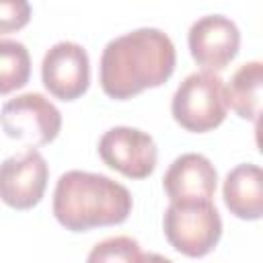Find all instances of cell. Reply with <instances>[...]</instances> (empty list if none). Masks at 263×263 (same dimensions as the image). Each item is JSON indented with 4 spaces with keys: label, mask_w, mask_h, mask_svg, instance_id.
Segmentation results:
<instances>
[{
    "label": "cell",
    "mask_w": 263,
    "mask_h": 263,
    "mask_svg": "<svg viewBox=\"0 0 263 263\" xmlns=\"http://www.w3.org/2000/svg\"><path fill=\"white\" fill-rule=\"evenodd\" d=\"M177 51L171 37L154 27H142L111 39L99 66L103 92L127 101L146 88L162 86L175 72Z\"/></svg>",
    "instance_id": "obj_1"
},
{
    "label": "cell",
    "mask_w": 263,
    "mask_h": 263,
    "mask_svg": "<svg viewBox=\"0 0 263 263\" xmlns=\"http://www.w3.org/2000/svg\"><path fill=\"white\" fill-rule=\"evenodd\" d=\"M47 181V160L37 148L29 146L0 164V201L12 210H31L43 199Z\"/></svg>",
    "instance_id": "obj_7"
},
{
    "label": "cell",
    "mask_w": 263,
    "mask_h": 263,
    "mask_svg": "<svg viewBox=\"0 0 263 263\" xmlns=\"http://www.w3.org/2000/svg\"><path fill=\"white\" fill-rule=\"evenodd\" d=\"M41 80L51 97L60 101L80 99L90 84V60L86 49L74 41L51 45L41 62Z\"/></svg>",
    "instance_id": "obj_8"
},
{
    "label": "cell",
    "mask_w": 263,
    "mask_h": 263,
    "mask_svg": "<svg viewBox=\"0 0 263 263\" xmlns=\"http://www.w3.org/2000/svg\"><path fill=\"white\" fill-rule=\"evenodd\" d=\"M226 105L240 117L259 123L261 115V90H263V64L259 60L242 64L224 84Z\"/></svg>",
    "instance_id": "obj_12"
},
{
    "label": "cell",
    "mask_w": 263,
    "mask_h": 263,
    "mask_svg": "<svg viewBox=\"0 0 263 263\" xmlns=\"http://www.w3.org/2000/svg\"><path fill=\"white\" fill-rule=\"evenodd\" d=\"M0 125L8 138L35 148L58 138L62 129V113L41 92H25L2 105Z\"/></svg>",
    "instance_id": "obj_5"
},
{
    "label": "cell",
    "mask_w": 263,
    "mask_h": 263,
    "mask_svg": "<svg viewBox=\"0 0 263 263\" xmlns=\"http://www.w3.org/2000/svg\"><path fill=\"white\" fill-rule=\"evenodd\" d=\"M189 53L201 70L220 72L238 53L240 31L236 23L224 14H208L189 27Z\"/></svg>",
    "instance_id": "obj_9"
},
{
    "label": "cell",
    "mask_w": 263,
    "mask_h": 263,
    "mask_svg": "<svg viewBox=\"0 0 263 263\" xmlns=\"http://www.w3.org/2000/svg\"><path fill=\"white\" fill-rule=\"evenodd\" d=\"M31 21L29 0H0V35L21 31Z\"/></svg>",
    "instance_id": "obj_15"
},
{
    "label": "cell",
    "mask_w": 263,
    "mask_h": 263,
    "mask_svg": "<svg viewBox=\"0 0 263 263\" xmlns=\"http://www.w3.org/2000/svg\"><path fill=\"white\" fill-rule=\"evenodd\" d=\"M132 208L127 187L101 173L68 171L53 189V216L70 232L123 224Z\"/></svg>",
    "instance_id": "obj_2"
},
{
    "label": "cell",
    "mask_w": 263,
    "mask_h": 263,
    "mask_svg": "<svg viewBox=\"0 0 263 263\" xmlns=\"http://www.w3.org/2000/svg\"><path fill=\"white\" fill-rule=\"evenodd\" d=\"M31 78L29 49L14 39H0V95L23 88Z\"/></svg>",
    "instance_id": "obj_13"
},
{
    "label": "cell",
    "mask_w": 263,
    "mask_h": 263,
    "mask_svg": "<svg viewBox=\"0 0 263 263\" xmlns=\"http://www.w3.org/2000/svg\"><path fill=\"white\" fill-rule=\"evenodd\" d=\"M90 263H103V261H123V263H140L146 261L148 255L142 253L140 245L132 236H111L92 247V251L86 257Z\"/></svg>",
    "instance_id": "obj_14"
},
{
    "label": "cell",
    "mask_w": 263,
    "mask_h": 263,
    "mask_svg": "<svg viewBox=\"0 0 263 263\" xmlns=\"http://www.w3.org/2000/svg\"><path fill=\"white\" fill-rule=\"evenodd\" d=\"M101 160L127 179H146L158 162V148L148 132L129 125H115L99 140Z\"/></svg>",
    "instance_id": "obj_6"
},
{
    "label": "cell",
    "mask_w": 263,
    "mask_h": 263,
    "mask_svg": "<svg viewBox=\"0 0 263 263\" xmlns=\"http://www.w3.org/2000/svg\"><path fill=\"white\" fill-rule=\"evenodd\" d=\"M218 185V173L212 160L197 152L177 156L164 173L162 187L171 201L212 199Z\"/></svg>",
    "instance_id": "obj_10"
},
{
    "label": "cell",
    "mask_w": 263,
    "mask_h": 263,
    "mask_svg": "<svg viewBox=\"0 0 263 263\" xmlns=\"http://www.w3.org/2000/svg\"><path fill=\"white\" fill-rule=\"evenodd\" d=\"M171 113L177 125L191 134L216 129L228 113L224 80L216 72H193L175 90Z\"/></svg>",
    "instance_id": "obj_4"
},
{
    "label": "cell",
    "mask_w": 263,
    "mask_h": 263,
    "mask_svg": "<svg viewBox=\"0 0 263 263\" xmlns=\"http://www.w3.org/2000/svg\"><path fill=\"white\" fill-rule=\"evenodd\" d=\"M228 212L240 220H261L263 216V171L253 162L234 166L222 187Z\"/></svg>",
    "instance_id": "obj_11"
},
{
    "label": "cell",
    "mask_w": 263,
    "mask_h": 263,
    "mask_svg": "<svg viewBox=\"0 0 263 263\" xmlns=\"http://www.w3.org/2000/svg\"><path fill=\"white\" fill-rule=\"evenodd\" d=\"M168 245L191 259L205 257L222 236V218L212 199L171 201L162 216Z\"/></svg>",
    "instance_id": "obj_3"
}]
</instances>
